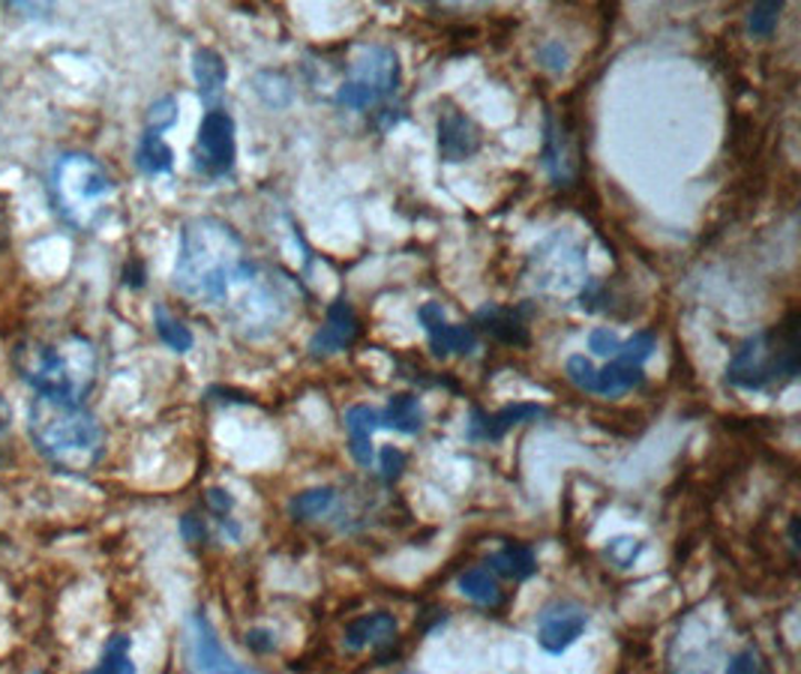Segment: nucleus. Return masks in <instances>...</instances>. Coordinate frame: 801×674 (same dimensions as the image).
<instances>
[{
	"instance_id": "obj_1",
	"label": "nucleus",
	"mask_w": 801,
	"mask_h": 674,
	"mask_svg": "<svg viewBox=\"0 0 801 674\" xmlns=\"http://www.w3.org/2000/svg\"><path fill=\"white\" fill-rule=\"evenodd\" d=\"M174 285L190 300L229 306L246 333L258 327L271 330L285 313V288L274 285V276H264L250 258L244 237L229 222L213 216L183 225Z\"/></svg>"
},
{
	"instance_id": "obj_34",
	"label": "nucleus",
	"mask_w": 801,
	"mask_h": 674,
	"mask_svg": "<svg viewBox=\"0 0 801 674\" xmlns=\"http://www.w3.org/2000/svg\"><path fill=\"white\" fill-rule=\"evenodd\" d=\"M723 674H769V665L753 647H748V651H739V654L732 656Z\"/></svg>"
},
{
	"instance_id": "obj_16",
	"label": "nucleus",
	"mask_w": 801,
	"mask_h": 674,
	"mask_svg": "<svg viewBox=\"0 0 801 674\" xmlns=\"http://www.w3.org/2000/svg\"><path fill=\"white\" fill-rule=\"evenodd\" d=\"M193 75H195V88H199V96H202V100L213 109L216 100L223 96L225 81H229V67H225L223 54L213 49L195 51Z\"/></svg>"
},
{
	"instance_id": "obj_20",
	"label": "nucleus",
	"mask_w": 801,
	"mask_h": 674,
	"mask_svg": "<svg viewBox=\"0 0 801 674\" xmlns=\"http://www.w3.org/2000/svg\"><path fill=\"white\" fill-rule=\"evenodd\" d=\"M475 324H480L484 330L493 333L498 343L505 345H528V327L523 324L514 309H501V306H493V309H480L475 315Z\"/></svg>"
},
{
	"instance_id": "obj_6",
	"label": "nucleus",
	"mask_w": 801,
	"mask_h": 674,
	"mask_svg": "<svg viewBox=\"0 0 801 674\" xmlns=\"http://www.w3.org/2000/svg\"><path fill=\"white\" fill-rule=\"evenodd\" d=\"M399 72H403V67H399V54L394 49L369 45L352 63L348 79L336 91V102L352 111L376 109L378 102L396 96V91H399Z\"/></svg>"
},
{
	"instance_id": "obj_37",
	"label": "nucleus",
	"mask_w": 801,
	"mask_h": 674,
	"mask_svg": "<svg viewBox=\"0 0 801 674\" xmlns=\"http://www.w3.org/2000/svg\"><path fill=\"white\" fill-rule=\"evenodd\" d=\"M207 501H211V510H213V513L220 515L223 522H225V519H229V515H232L234 501H232V494L225 492V489H211V492H207Z\"/></svg>"
},
{
	"instance_id": "obj_30",
	"label": "nucleus",
	"mask_w": 801,
	"mask_h": 674,
	"mask_svg": "<svg viewBox=\"0 0 801 674\" xmlns=\"http://www.w3.org/2000/svg\"><path fill=\"white\" fill-rule=\"evenodd\" d=\"M642 540L637 537H616L607 543V561L619 570H628V566L637 564V558L642 554Z\"/></svg>"
},
{
	"instance_id": "obj_13",
	"label": "nucleus",
	"mask_w": 801,
	"mask_h": 674,
	"mask_svg": "<svg viewBox=\"0 0 801 674\" xmlns=\"http://www.w3.org/2000/svg\"><path fill=\"white\" fill-rule=\"evenodd\" d=\"M586 624H589V617H586V612L577 609V605H552V609L544 612V617H540L538 644L552 656L565 654L570 644L586 633Z\"/></svg>"
},
{
	"instance_id": "obj_28",
	"label": "nucleus",
	"mask_w": 801,
	"mask_h": 674,
	"mask_svg": "<svg viewBox=\"0 0 801 674\" xmlns=\"http://www.w3.org/2000/svg\"><path fill=\"white\" fill-rule=\"evenodd\" d=\"M781 12H783V7L781 3H774V0L757 3V7L748 12V31H751V37H771L774 28H778Z\"/></svg>"
},
{
	"instance_id": "obj_36",
	"label": "nucleus",
	"mask_w": 801,
	"mask_h": 674,
	"mask_svg": "<svg viewBox=\"0 0 801 674\" xmlns=\"http://www.w3.org/2000/svg\"><path fill=\"white\" fill-rule=\"evenodd\" d=\"M538 61L549 67V70H565L568 67V54H565V49L558 42H549L547 49L538 51Z\"/></svg>"
},
{
	"instance_id": "obj_24",
	"label": "nucleus",
	"mask_w": 801,
	"mask_h": 674,
	"mask_svg": "<svg viewBox=\"0 0 801 674\" xmlns=\"http://www.w3.org/2000/svg\"><path fill=\"white\" fill-rule=\"evenodd\" d=\"M135 165L144 174H169L174 168L172 147L163 142V135L144 132L139 151H135Z\"/></svg>"
},
{
	"instance_id": "obj_29",
	"label": "nucleus",
	"mask_w": 801,
	"mask_h": 674,
	"mask_svg": "<svg viewBox=\"0 0 801 674\" xmlns=\"http://www.w3.org/2000/svg\"><path fill=\"white\" fill-rule=\"evenodd\" d=\"M178 114H181V109H178V100L174 96H163V100H156L148 109V130L144 132H153V135H163L165 130H172L174 123H178Z\"/></svg>"
},
{
	"instance_id": "obj_5",
	"label": "nucleus",
	"mask_w": 801,
	"mask_h": 674,
	"mask_svg": "<svg viewBox=\"0 0 801 674\" xmlns=\"http://www.w3.org/2000/svg\"><path fill=\"white\" fill-rule=\"evenodd\" d=\"M795 315L787 321L762 330L736 348L730 366H727V381L741 390H769L778 384L790 381L799 372V339H795Z\"/></svg>"
},
{
	"instance_id": "obj_38",
	"label": "nucleus",
	"mask_w": 801,
	"mask_h": 674,
	"mask_svg": "<svg viewBox=\"0 0 801 674\" xmlns=\"http://www.w3.org/2000/svg\"><path fill=\"white\" fill-rule=\"evenodd\" d=\"M246 644H250L253 651H258V654H267L271 644H274V639L264 633V630H250V633H246Z\"/></svg>"
},
{
	"instance_id": "obj_8",
	"label": "nucleus",
	"mask_w": 801,
	"mask_h": 674,
	"mask_svg": "<svg viewBox=\"0 0 801 674\" xmlns=\"http://www.w3.org/2000/svg\"><path fill=\"white\" fill-rule=\"evenodd\" d=\"M234 160H237V142H234L232 114L223 109H211L202 118V126L195 135V172L207 174V177H223V174H232Z\"/></svg>"
},
{
	"instance_id": "obj_25",
	"label": "nucleus",
	"mask_w": 801,
	"mask_h": 674,
	"mask_svg": "<svg viewBox=\"0 0 801 674\" xmlns=\"http://www.w3.org/2000/svg\"><path fill=\"white\" fill-rule=\"evenodd\" d=\"M153 327H156V336H160L172 351L178 354L193 351L195 345L193 330H190L183 321H178L165 306H156V309H153Z\"/></svg>"
},
{
	"instance_id": "obj_19",
	"label": "nucleus",
	"mask_w": 801,
	"mask_h": 674,
	"mask_svg": "<svg viewBox=\"0 0 801 674\" xmlns=\"http://www.w3.org/2000/svg\"><path fill=\"white\" fill-rule=\"evenodd\" d=\"M396 635V617L387 612H373L357 617L348 624L345 630V644L352 651H361V647H369V644H385L387 639Z\"/></svg>"
},
{
	"instance_id": "obj_11",
	"label": "nucleus",
	"mask_w": 801,
	"mask_h": 674,
	"mask_svg": "<svg viewBox=\"0 0 801 674\" xmlns=\"http://www.w3.org/2000/svg\"><path fill=\"white\" fill-rule=\"evenodd\" d=\"M357 336H361V324H357L355 309H352V303L345 300V297H339V300L327 306L325 324L315 330L310 351H313L315 357H331V354L352 348Z\"/></svg>"
},
{
	"instance_id": "obj_26",
	"label": "nucleus",
	"mask_w": 801,
	"mask_h": 674,
	"mask_svg": "<svg viewBox=\"0 0 801 674\" xmlns=\"http://www.w3.org/2000/svg\"><path fill=\"white\" fill-rule=\"evenodd\" d=\"M459 591L468 596V600H475L480 605H493L501 600V591H498V579L489 573L487 566H477V570H466V573L459 575Z\"/></svg>"
},
{
	"instance_id": "obj_35",
	"label": "nucleus",
	"mask_w": 801,
	"mask_h": 674,
	"mask_svg": "<svg viewBox=\"0 0 801 674\" xmlns=\"http://www.w3.org/2000/svg\"><path fill=\"white\" fill-rule=\"evenodd\" d=\"M589 348L595 357H616L621 351V339L609 327H595L589 333Z\"/></svg>"
},
{
	"instance_id": "obj_31",
	"label": "nucleus",
	"mask_w": 801,
	"mask_h": 674,
	"mask_svg": "<svg viewBox=\"0 0 801 674\" xmlns=\"http://www.w3.org/2000/svg\"><path fill=\"white\" fill-rule=\"evenodd\" d=\"M655 345H658L655 343V333L639 330L637 336H630L628 343H621V351L616 354V357H625V360L642 366V362L649 360L651 354H655Z\"/></svg>"
},
{
	"instance_id": "obj_33",
	"label": "nucleus",
	"mask_w": 801,
	"mask_h": 674,
	"mask_svg": "<svg viewBox=\"0 0 801 674\" xmlns=\"http://www.w3.org/2000/svg\"><path fill=\"white\" fill-rule=\"evenodd\" d=\"M376 462H378V471H382V477H385L387 483L399 480L403 471H406V453H403L399 447H391V443H385V447L378 450Z\"/></svg>"
},
{
	"instance_id": "obj_21",
	"label": "nucleus",
	"mask_w": 801,
	"mask_h": 674,
	"mask_svg": "<svg viewBox=\"0 0 801 674\" xmlns=\"http://www.w3.org/2000/svg\"><path fill=\"white\" fill-rule=\"evenodd\" d=\"M382 426L394 429L403 435H417L424 429V408L417 402V396L412 392H396L391 396V402L382 411Z\"/></svg>"
},
{
	"instance_id": "obj_23",
	"label": "nucleus",
	"mask_w": 801,
	"mask_h": 674,
	"mask_svg": "<svg viewBox=\"0 0 801 674\" xmlns=\"http://www.w3.org/2000/svg\"><path fill=\"white\" fill-rule=\"evenodd\" d=\"M336 507V489L331 486H322V489H306V492L295 494L288 501V513L295 522H315L322 515L334 513Z\"/></svg>"
},
{
	"instance_id": "obj_4",
	"label": "nucleus",
	"mask_w": 801,
	"mask_h": 674,
	"mask_svg": "<svg viewBox=\"0 0 801 674\" xmlns=\"http://www.w3.org/2000/svg\"><path fill=\"white\" fill-rule=\"evenodd\" d=\"M114 183L91 153H63L51 168V202L61 219L79 232L100 228L112 211Z\"/></svg>"
},
{
	"instance_id": "obj_2",
	"label": "nucleus",
	"mask_w": 801,
	"mask_h": 674,
	"mask_svg": "<svg viewBox=\"0 0 801 674\" xmlns=\"http://www.w3.org/2000/svg\"><path fill=\"white\" fill-rule=\"evenodd\" d=\"M28 432L42 459L67 473L91 471L105 453L100 420L82 402L37 396L28 411Z\"/></svg>"
},
{
	"instance_id": "obj_14",
	"label": "nucleus",
	"mask_w": 801,
	"mask_h": 674,
	"mask_svg": "<svg viewBox=\"0 0 801 674\" xmlns=\"http://www.w3.org/2000/svg\"><path fill=\"white\" fill-rule=\"evenodd\" d=\"M544 413H547V408L538 402L505 405V408L496 413H484L475 408L472 420H468V438H472V441H498V438H505L510 426L538 420Z\"/></svg>"
},
{
	"instance_id": "obj_40",
	"label": "nucleus",
	"mask_w": 801,
	"mask_h": 674,
	"mask_svg": "<svg viewBox=\"0 0 801 674\" xmlns=\"http://www.w3.org/2000/svg\"><path fill=\"white\" fill-rule=\"evenodd\" d=\"M12 423V411H10V402L0 396V429H7Z\"/></svg>"
},
{
	"instance_id": "obj_9",
	"label": "nucleus",
	"mask_w": 801,
	"mask_h": 674,
	"mask_svg": "<svg viewBox=\"0 0 801 674\" xmlns=\"http://www.w3.org/2000/svg\"><path fill=\"white\" fill-rule=\"evenodd\" d=\"M417 321L429 333V348L436 357L447 354H472L477 348V336L466 324H447L445 309L438 303H424L417 309Z\"/></svg>"
},
{
	"instance_id": "obj_3",
	"label": "nucleus",
	"mask_w": 801,
	"mask_h": 674,
	"mask_svg": "<svg viewBox=\"0 0 801 674\" xmlns=\"http://www.w3.org/2000/svg\"><path fill=\"white\" fill-rule=\"evenodd\" d=\"M12 360L37 396L63 402H84L100 372L97 348L84 336H63L58 343H21Z\"/></svg>"
},
{
	"instance_id": "obj_12",
	"label": "nucleus",
	"mask_w": 801,
	"mask_h": 674,
	"mask_svg": "<svg viewBox=\"0 0 801 674\" xmlns=\"http://www.w3.org/2000/svg\"><path fill=\"white\" fill-rule=\"evenodd\" d=\"M477 151H480V130L463 111L445 105V111L438 114V156L445 162H463L472 160Z\"/></svg>"
},
{
	"instance_id": "obj_15",
	"label": "nucleus",
	"mask_w": 801,
	"mask_h": 674,
	"mask_svg": "<svg viewBox=\"0 0 801 674\" xmlns=\"http://www.w3.org/2000/svg\"><path fill=\"white\" fill-rule=\"evenodd\" d=\"M382 426V413L369 405H355L345 411V429H348V447H352V456L357 459L361 468H369L376 462V453H373V432Z\"/></svg>"
},
{
	"instance_id": "obj_10",
	"label": "nucleus",
	"mask_w": 801,
	"mask_h": 674,
	"mask_svg": "<svg viewBox=\"0 0 801 674\" xmlns=\"http://www.w3.org/2000/svg\"><path fill=\"white\" fill-rule=\"evenodd\" d=\"M190 647H193L190 654L199 674H250L237 660L225 654L220 635L213 633L211 621L202 612H195L190 621Z\"/></svg>"
},
{
	"instance_id": "obj_39",
	"label": "nucleus",
	"mask_w": 801,
	"mask_h": 674,
	"mask_svg": "<svg viewBox=\"0 0 801 674\" xmlns=\"http://www.w3.org/2000/svg\"><path fill=\"white\" fill-rule=\"evenodd\" d=\"M183 537L186 540H204V524L195 515H183Z\"/></svg>"
},
{
	"instance_id": "obj_17",
	"label": "nucleus",
	"mask_w": 801,
	"mask_h": 674,
	"mask_svg": "<svg viewBox=\"0 0 801 674\" xmlns=\"http://www.w3.org/2000/svg\"><path fill=\"white\" fill-rule=\"evenodd\" d=\"M642 381H646L642 366L625 360V357H612V362H607V366L598 369V375H595V390L591 392L604 396V399H621L625 392H630Z\"/></svg>"
},
{
	"instance_id": "obj_32",
	"label": "nucleus",
	"mask_w": 801,
	"mask_h": 674,
	"mask_svg": "<svg viewBox=\"0 0 801 674\" xmlns=\"http://www.w3.org/2000/svg\"><path fill=\"white\" fill-rule=\"evenodd\" d=\"M565 372H568V378L577 384L579 390H586V392L595 390V375H598V369H595V362L586 360L582 354H574V357H568V362H565Z\"/></svg>"
},
{
	"instance_id": "obj_27",
	"label": "nucleus",
	"mask_w": 801,
	"mask_h": 674,
	"mask_svg": "<svg viewBox=\"0 0 801 674\" xmlns=\"http://www.w3.org/2000/svg\"><path fill=\"white\" fill-rule=\"evenodd\" d=\"M84 674H135V663L130 656V639L126 635H112L105 642V651H102L100 665H93L91 672Z\"/></svg>"
},
{
	"instance_id": "obj_7",
	"label": "nucleus",
	"mask_w": 801,
	"mask_h": 674,
	"mask_svg": "<svg viewBox=\"0 0 801 674\" xmlns=\"http://www.w3.org/2000/svg\"><path fill=\"white\" fill-rule=\"evenodd\" d=\"M531 283L549 294L579 292L589 279V258L586 243H579L574 234L556 232L531 252L528 262Z\"/></svg>"
},
{
	"instance_id": "obj_22",
	"label": "nucleus",
	"mask_w": 801,
	"mask_h": 674,
	"mask_svg": "<svg viewBox=\"0 0 801 674\" xmlns=\"http://www.w3.org/2000/svg\"><path fill=\"white\" fill-rule=\"evenodd\" d=\"M568 132L558 130V123L547 118V151H544V162H547L549 174L556 183H568L574 174V153L568 147Z\"/></svg>"
},
{
	"instance_id": "obj_18",
	"label": "nucleus",
	"mask_w": 801,
	"mask_h": 674,
	"mask_svg": "<svg viewBox=\"0 0 801 674\" xmlns=\"http://www.w3.org/2000/svg\"><path fill=\"white\" fill-rule=\"evenodd\" d=\"M487 570L496 579H510V582H526L531 575L538 573V561H535V552L528 545L510 543L505 545L501 552L489 554Z\"/></svg>"
}]
</instances>
